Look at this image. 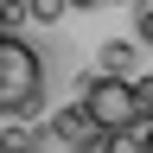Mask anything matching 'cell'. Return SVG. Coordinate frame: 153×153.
Returning <instances> with one entry per match:
<instances>
[{"label":"cell","instance_id":"cell-1","mask_svg":"<svg viewBox=\"0 0 153 153\" xmlns=\"http://www.w3.org/2000/svg\"><path fill=\"white\" fill-rule=\"evenodd\" d=\"M45 102V57L26 38H0V121L38 115Z\"/></svg>","mask_w":153,"mask_h":153},{"label":"cell","instance_id":"cell-2","mask_svg":"<svg viewBox=\"0 0 153 153\" xmlns=\"http://www.w3.org/2000/svg\"><path fill=\"white\" fill-rule=\"evenodd\" d=\"M83 108H89L96 134H134V128L147 121L140 89H134L128 76H89V83H83Z\"/></svg>","mask_w":153,"mask_h":153},{"label":"cell","instance_id":"cell-3","mask_svg":"<svg viewBox=\"0 0 153 153\" xmlns=\"http://www.w3.org/2000/svg\"><path fill=\"white\" fill-rule=\"evenodd\" d=\"M51 140H64V147H96L102 134H96V121H89V108H83V102H70V108H57V115H51Z\"/></svg>","mask_w":153,"mask_h":153},{"label":"cell","instance_id":"cell-4","mask_svg":"<svg viewBox=\"0 0 153 153\" xmlns=\"http://www.w3.org/2000/svg\"><path fill=\"white\" fill-rule=\"evenodd\" d=\"M96 64H102V76H121V70L134 64V38H108V45H102V57H96Z\"/></svg>","mask_w":153,"mask_h":153},{"label":"cell","instance_id":"cell-5","mask_svg":"<svg viewBox=\"0 0 153 153\" xmlns=\"http://www.w3.org/2000/svg\"><path fill=\"white\" fill-rule=\"evenodd\" d=\"M64 13H70V0H26V19H32V26H57Z\"/></svg>","mask_w":153,"mask_h":153},{"label":"cell","instance_id":"cell-6","mask_svg":"<svg viewBox=\"0 0 153 153\" xmlns=\"http://www.w3.org/2000/svg\"><path fill=\"white\" fill-rule=\"evenodd\" d=\"M134 45H153V0L134 7Z\"/></svg>","mask_w":153,"mask_h":153},{"label":"cell","instance_id":"cell-7","mask_svg":"<svg viewBox=\"0 0 153 153\" xmlns=\"http://www.w3.org/2000/svg\"><path fill=\"white\" fill-rule=\"evenodd\" d=\"M134 89H140V108H147V121H153V76H140Z\"/></svg>","mask_w":153,"mask_h":153},{"label":"cell","instance_id":"cell-8","mask_svg":"<svg viewBox=\"0 0 153 153\" xmlns=\"http://www.w3.org/2000/svg\"><path fill=\"white\" fill-rule=\"evenodd\" d=\"M0 153H26V147H19V140H0Z\"/></svg>","mask_w":153,"mask_h":153},{"label":"cell","instance_id":"cell-9","mask_svg":"<svg viewBox=\"0 0 153 153\" xmlns=\"http://www.w3.org/2000/svg\"><path fill=\"white\" fill-rule=\"evenodd\" d=\"M140 153H153V128H147V134H140Z\"/></svg>","mask_w":153,"mask_h":153},{"label":"cell","instance_id":"cell-10","mask_svg":"<svg viewBox=\"0 0 153 153\" xmlns=\"http://www.w3.org/2000/svg\"><path fill=\"white\" fill-rule=\"evenodd\" d=\"M70 7H102V0H70Z\"/></svg>","mask_w":153,"mask_h":153}]
</instances>
